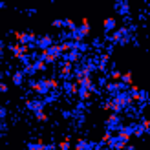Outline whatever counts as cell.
<instances>
[{
	"label": "cell",
	"mask_w": 150,
	"mask_h": 150,
	"mask_svg": "<svg viewBox=\"0 0 150 150\" xmlns=\"http://www.w3.org/2000/svg\"><path fill=\"white\" fill-rule=\"evenodd\" d=\"M39 59H40V61H44L48 66H50V64H55L59 59H62L61 46H59V44H51L48 50L40 51V53H39Z\"/></svg>",
	"instance_id": "cell-1"
},
{
	"label": "cell",
	"mask_w": 150,
	"mask_h": 150,
	"mask_svg": "<svg viewBox=\"0 0 150 150\" xmlns=\"http://www.w3.org/2000/svg\"><path fill=\"white\" fill-rule=\"evenodd\" d=\"M108 40L114 42V44H128L132 40V28H117L115 31H112L108 35Z\"/></svg>",
	"instance_id": "cell-2"
},
{
	"label": "cell",
	"mask_w": 150,
	"mask_h": 150,
	"mask_svg": "<svg viewBox=\"0 0 150 150\" xmlns=\"http://www.w3.org/2000/svg\"><path fill=\"white\" fill-rule=\"evenodd\" d=\"M104 126H106V130L108 132H119L121 130V126H123V121H121V115H117V114H110L106 117V121H104Z\"/></svg>",
	"instance_id": "cell-3"
},
{
	"label": "cell",
	"mask_w": 150,
	"mask_h": 150,
	"mask_svg": "<svg viewBox=\"0 0 150 150\" xmlns=\"http://www.w3.org/2000/svg\"><path fill=\"white\" fill-rule=\"evenodd\" d=\"M51 44H55L51 35H40V37H37V40H35V48L39 51H44V50H48Z\"/></svg>",
	"instance_id": "cell-4"
},
{
	"label": "cell",
	"mask_w": 150,
	"mask_h": 150,
	"mask_svg": "<svg viewBox=\"0 0 150 150\" xmlns=\"http://www.w3.org/2000/svg\"><path fill=\"white\" fill-rule=\"evenodd\" d=\"M59 75H61L64 81H71L73 79V64L62 61L61 64H59Z\"/></svg>",
	"instance_id": "cell-5"
},
{
	"label": "cell",
	"mask_w": 150,
	"mask_h": 150,
	"mask_svg": "<svg viewBox=\"0 0 150 150\" xmlns=\"http://www.w3.org/2000/svg\"><path fill=\"white\" fill-rule=\"evenodd\" d=\"M29 88H31V92H33V93L42 95V97H46V95L50 93V90H48L46 84H44V81H42V79H40V81H31V82H29Z\"/></svg>",
	"instance_id": "cell-6"
},
{
	"label": "cell",
	"mask_w": 150,
	"mask_h": 150,
	"mask_svg": "<svg viewBox=\"0 0 150 150\" xmlns=\"http://www.w3.org/2000/svg\"><path fill=\"white\" fill-rule=\"evenodd\" d=\"M44 101L42 99H28L26 101V108L29 110V112H33V114H37V112H42L44 110Z\"/></svg>",
	"instance_id": "cell-7"
},
{
	"label": "cell",
	"mask_w": 150,
	"mask_h": 150,
	"mask_svg": "<svg viewBox=\"0 0 150 150\" xmlns=\"http://www.w3.org/2000/svg\"><path fill=\"white\" fill-rule=\"evenodd\" d=\"M61 88H62V92H64L66 95H70V97H77V92H79V86L75 84L73 81H64L62 84H61Z\"/></svg>",
	"instance_id": "cell-8"
},
{
	"label": "cell",
	"mask_w": 150,
	"mask_h": 150,
	"mask_svg": "<svg viewBox=\"0 0 150 150\" xmlns=\"http://www.w3.org/2000/svg\"><path fill=\"white\" fill-rule=\"evenodd\" d=\"M125 146H126V143L123 139H119L117 136H112V139L108 141V145H106L108 150H123Z\"/></svg>",
	"instance_id": "cell-9"
},
{
	"label": "cell",
	"mask_w": 150,
	"mask_h": 150,
	"mask_svg": "<svg viewBox=\"0 0 150 150\" xmlns=\"http://www.w3.org/2000/svg\"><path fill=\"white\" fill-rule=\"evenodd\" d=\"M42 81H44V84L48 86L50 92H59V90H61V81L57 77H48V79H42Z\"/></svg>",
	"instance_id": "cell-10"
},
{
	"label": "cell",
	"mask_w": 150,
	"mask_h": 150,
	"mask_svg": "<svg viewBox=\"0 0 150 150\" xmlns=\"http://www.w3.org/2000/svg\"><path fill=\"white\" fill-rule=\"evenodd\" d=\"M103 28H104V31H106V33L115 31V29H117V20L114 17H106V18L103 20Z\"/></svg>",
	"instance_id": "cell-11"
},
{
	"label": "cell",
	"mask_w": 150,
	"mask_h": 150,
	"mask_svg": "<svg viewBox=\"0 0 150 150\" xmlns=\"http://www.w3.org/2000/svg\"><path fill=\"white\" fill-rule=\"evenodd\" d=\"M77 29H79V33L86 39V37L90 35V31H92V28H90V20H88L86 17L81 18V26H77Z\"/></svg>",
	"instance_id": "cell-12"
},
{
	"label": "cell",
	"mask_w": 150,
	"mask_h": 150,
	"mask_svg": "<svg viewBox=\"0 0 150 150\" xmlns=\"http://www.w3.org/2000/svg\"><path fill=\"white\" fill-rule=\"evenodd\" d=\"M13 37L17 44L20 46H29V40H28V31H13Z\"/></svg>",
	"instance_id": "cell-13"
},
{
	"label": "cell",
	"mask_w": 150,
	"mask_h": 150,
	"mask_svg": "<svg viewBox=\"0 0 150 150\" xmlns=\"http://www.w3.org/2000/svg\"><path fill=\"white\" fill-rule=\"evenodd\" d=\"M115 11L119 13V15H123V17H126V15L130 13V4L128 2H125V0H121V2H115Z\"/></svg>",
	"instance_id": "cell-14"
},
{
	"label": "cell",
	"mask_w": 150,
	"mask_h": 150,
	"mask_svg": "<svg viewBox=\"0 0 150 150\" xmlns=\"http://www.w3.org/2000/svg\"><path fill=\"white\" fill-rule=\"evenodd\" d=\"M24 81H26V75L22 73V70H17L11 75V82H13L15 86H22V84H24Z\"/></svg>",
	"instance_id": "cell-15"
},
{
	"label": "cell",
	"mask_w": 150,
	"mask_h": 150,
	"mask_svg": "<svg viewBox=\"0 0 150 150\" xmlns=\"http://www.w3.org/2000/svg\"><path fill=\"white\" fill-rule=\"evenodd\" d=\"M92 95H93V92H90V90H86V88H79V92H77V97H79L81 103H88L90 99H92Z\"/></svg>",
	"instance_id": "cell-16"
},
{
	"label": "cell",
	"mask_w": 150,
	"mask_h": 150,
	"mask_svg": "<svg viewBox=\"0 0 150 150\" xmlns=\"http://www.w3.org/2000/svg\"><path fill=\"white\" fill-rule=\"evenodd\" d=\"M28 150H46V143H44V139H37L35 143H29L28 145Z\"/></svg>",
	"instance_id": "cell-17"
},
{
	"label": "cell",
	"mask_w": 150,
	"mask_h": 150,
	"mask_svg": "<svg viewBox=\"0 0 150 150\" xmlns=\"http://www.w3.org/2000/svg\"><path fill=\"white\" fill-rule=\"evenodd\" d=\"M57 148H59V150H71V137L66 136L61 143H57Z\"/></svg>",
	"instance_id": "cell-18"
},
{
	"label": "cell",
	"mask_w": 150,
	"mask_h": 150,
	"mask_svg": "<svg viewBox=\"0 0 150 150\" xmlns=\"http://www.w3.org/2000/svg\"><path fill=\"white\" fill-rule=\"evenodd\" d=\"M33 68H35V71H46L48 70V64L46 62H44V61H40V59H35V61H33Z\"/></svg>",
	"instance_id": "cell-19"
},
{
	"label": "cell",
	"mask_w": 150,
	"mask_h": 150,
	"mask_svg": "<svg viewBox=\"0 0 150 150\" xmlns=\"http://www.w3.org/2000/svg\"><path fill=\"white\" fill-rule=\"evenodd\" d=\"M121 82H123V84L125 86H132L134 84V79H132V71H125L123 75H121Z\"/></svg>",
	"instance_id": "cell-20"
},
{
	"label": "cell",
	"mask_w": 150,
	"mask_h": 150,
	"mask_svg": "<svg viewBox=\"0 0 150 150\" xmlns=\"http://www.w3.org/2000/svg\"><path fill=\"white\" fill-rule=\"evenodd\" d=\"M35 119H37L39 123H48V121H50V115L42 110V112H37V114H35Z\"/></svg>",
	"instance_id": "cell-21"
},
{
	"label": "cell",
	"mask_w": 150,
	"mask_h": 150,
	"mask_svg": "<svg viewBox=\"0 0 150 150\" xmlns=\"http://www.w3.org/2000/svg\"><path fill=\"white\" fill-rule=\"evenodd\" d=\"M88 143L90 141H86V139H77V143H75V146H73V150H84L86 146H88Z\"/></svg>",
	"instance_id": "cell-22"
},
{
	"label": "cell",
	"mask_w": 150,
	"mask_h": 150,
	"mask_svg": "<svg viewBox=\"0 0 150 150\" xmlns=\"http://www.w3.org/2000/svg\"><path fill=\"white\" fill-rule=\"evenodd\" d=\"M112 136H114V134H112V132H108V130H106V132H104L103 136H101V141H99V143H101L103 146H106V145H108V141L112 139Z\"/></svg>",
	"instance_id": "cell-23"
},
{
	"label": "cell",
	"mask_w": 150,
	"mask_h": 150,
	"mask_svg": "<svg viewBox=\"0 0 150 150\" xmlns=\"http://www.w3.org/2000/svg\"><path fill=\"white\" fill-rule=\"evenodd\" d=\"M121 71H119V70H112L110 71V79H112V82H119V81H121Z\"/></svg>",
	"instance_id": "cell-24"
},
{
	"label": "cell",
	"mask_w": 150,
	"mask_h": 150,
	"mask_svg": "<svg viewBox=\"0 0 150 150\" xmlns=\"http://www.w3.org/2000/svg\"><path fill=\"white\" fill-rule=\"evenodd\" d=\"M64 28H68V31H73V29H77V24L71 18H64Z\"/></svg>",
	"instance_id": "cell-25"
},
{
	"label": "cell",
	"mask_w": 150,
	"mask_h": 150,
	"mask_svg": "<svg viewBox=\"0 0 150 150\" xmlns=\"http://www.w3.org/2000/svg\"><path fill=\"white\" fill-rule=\"evenodd\" d=\"M139 125H141V128H143V132H145V134L150 130V121H148L146 117H141V123H139Z\"/></svg>",
	"instance_id": "cell-26"
},
{
	"label": "cell",
	"mask_w": 150,
	"mask_h": 150,
	"mask_svg": "<svg viewBox=\"0 0 150 150\" xmlns=\"http://www.w3.org/2000/svg\"><path fill=\"white\" fill-rule=\"evenodd\" d=\"M51 26H53L55 29H61V28H64V20L62 18H55L53 22H51Z\"/></svg>",
	"instance_id": "cell-27"
},
{
	"label": "cell",
	"mask_w": 150,
	"mask_h": 150,
	"mask_svg": "<svg viewBox=\"0 0 150 150\" xmlns=\"http://www.w3.org/2000/svg\"><path fill=\"white\" fill-rule=\"evenodd\" d=\"M7 132V125H6V119H0V134H6Z\"/></svg>",
	"instance_id": "cell-28"
},
{
	"label": "cell",
	"mask_w": 150,
	"mask_h": 150,
	"mask_svg": "<svg viewBox=\"0 0 150 150\" xmlns=\"http://www.w3.org/2000/svg\"><path fill=\"white\" fill-rule=\"evenodd\" d=\"M7 90H9V86H7L6 82L0 81V93H7Z\"/></svg>",
	"instance_id": "cell-29"
},
{
	"label": "cell",
	"mask_w": 150,
	"mask_h": 150,
	"mask_svg": "<svg viewBox=\"0 0 150 150\" xmlns=\"http://www.w3.org/2000/svg\"><path fill=\"white\" fill-rule=\"evenodd\" d=\"M110 104H112V103H110V99H108V101H104V103L101 104V108H103L104 112H110Z\"/></svg>",
	"instance_id": "cell-30"
},
{
	"label": "cell",
	"mask_w": 150,
	"mask_h": 150,
	"mask_svg": "<svg viewBox=\"0 0 150 150\" xmlns=\"http://www.w3.org/2000/svg\"><path fill=\"white\" fill-rule=\"evenodd\" d=\"M6 117H7V108L0 106V119H6Z\"/></svg>",
	"instance_id": "cell-31"
},
{
	"label": "cell",
	"mask_w": 150,
	"mask_h": 150,
	"mask_svg": "<svg viewBox=\"0 0 150 150\" xmlns=\"http://www.w3.org/2000/svg\"><path fill=\"white\" fill-rule=\"evenodd\" d=\"M123 150H136V146H134V145H126Z\"/></svg>",
	"instance_id": "cell-32"
},
{
	"label": "cell",
	"mask_w": 150,
	"mask_h": 150,
	"mask_svg": "<svg viewBox=\"0 0 150 150\" xmlns=\"http://www.w3.org/2000/svg\"><path fill=\"white\" fill-rule=\"evenodd\" d=\"M0 9H4V2H0Z\"/></svg>",
	"instance_id": "cell-33"
},
{
	"label": "cell",
	"mask_w": 150,
	"mask_h": 150,
	"mask_svg": "<svg viewBox=\"0 0 150 150\" xmlns=\"http://www.w3.org/2000/svg\"><path fill=\"white\" fill-rule=\"evenodd\" d=\"M71 150H73V148H71Z\"/></svg>",
	"instance_id": "cell-34"
}]
</instances>
